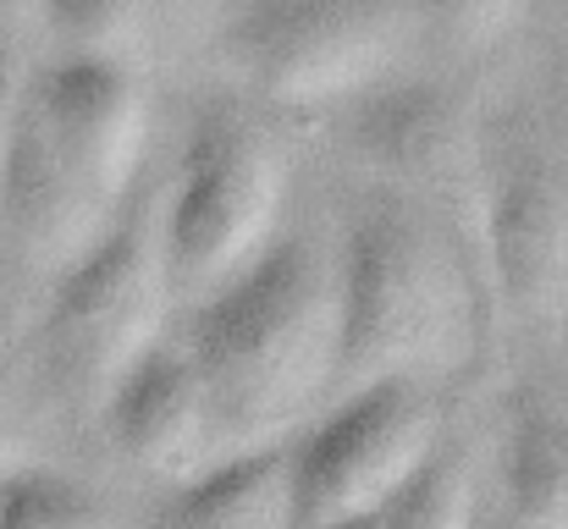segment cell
Here are the masks:
<instances>
[{
	"mask_svg": "<svg viewBox=\"0 0 568 529\" xmlns=\"http://www.w3.org/2000/svg\"><path fill=\"white\" fill-rule=\"evenodd\" d=\"M215 458L293 441L337 391V248L326 215H287L282 237L221 293L178 315Z\"/></svg>",
	"mask_w": 568,
	"mask_h": 529,
	"instance_id": "cell-1",
	"label": "cell"
},
{
	"mask_svg": "<svg viewBox=\"0 0 568 529\" xmlns=\"http://www.w3.org/2000/svg\"><path fill=\"white\" fill-rule=\"evenodd\" d=\"M332 248L337 391L376 380L447 391L475 364V343L491 326L469 237L408 193L354 182L332 221Z\"/></svg>",
	"mask_w": 568,
	"mask_h": 529,
	"instance_id": "cell-2",
	"label": "cell"
},
{
	"mask_svg": "<svg viewBox=\"0 0 568 529\" xmlns=\"http://www.w3.org/2000/svg\"><path fill=\"white\" fill-rule=\"evenodd\" d=\"M293 155L254 100L210 94L183 122L172 172L161 176V248L178 315L237 282L287 226Z\"/></svg>",
	"mask_w": 568,
	"mask_h": 529,
	"instance_id": "cell-3",
	"label": "cell"
},
{
	"mask_svg": "<svg viewBox=\"0 0 568 529\" xmlns=\"http://www.w3.org/2000/svg\"><path fill=\"white\" fill-rule=\"evenodd\" d=\"M486 321L525 353L568 337V144L536 105L486 100L475 221Z\"/></svg>",
	"mask_w": 568,
	"mask_h": 529,
	"instance_id": "cell-4",
	"label": "cell"
},
{
	"mask_svg": "<svg viewBox=\"0 0 568 529\" xmlns=\"http://www.w3.org/2000/svg\"><path fill=\"white\" fill-rule=\"evenodd\" d=\"M178 326V298L161 248V176L116 210L94 254L67 271L33 309V343L55 403L89 425L111 386Z\"/></svg>",
	"mask_w": 568,
	"mask_h": 529,
	"instance_id": "cell-5",
	"label": "cell"
},
{
	"mask_svg": "<svg viewBox=\"0 0 568 529\" xmlns=\"http://www.w3.org/2000/svg\"><path fill=\"white\" fill-rule=\"evenodd\" d=\"M232 89L265 116H332L371 83L425 55L419 6H293L248 0L210 22Z\"/></svg>",
	"mask_w": 568,
	"mask_h": 529,
	"instance_id": "cell-6",
	"label": "cell"
},
{
	"mask_svg": "<svg viewBox=\"0 0 568 529\" xmlns=\"http://www.w3.org/2000/svg\"><path fill=\"white\" fill-rule=\"evenodd\" d=\"M354 182H376L442 210L475 248L486 172V94L469 67L414 55L343 111L321 116ZM480 265V254H475Z\"/></svg>",
	"mask_w": 568,
	"mask_h": 529,
	"instance_id": "cell-7",
	"label": "cell"
},
{
	"mask_svg": "<svg viewBox=\"0 0 568 529\" xmlns=\"http://www.w3.org/2000/svg\"><path fill=\"white\" fill-rule=\"evenodd\" d=\"M453 430L447 391L376 380L337 391L287 441V529L376 519Z\"/></svg>",
	"mask_w": 568,
	"mask_h": 529,
	"instance_id": "cell-8",
	"label": "cell"
},
{
	"mask_svg": "<svg viewBox=\"0 0 568 529\" xmlns=\"http://www.w3.org/2000/svg\"><path fill=\"white\" fill-rule=\"evenodd\" d=\"M22 111L50 150L105 204H128L150 176V78L128 61L44 55L22 72Z\"/></svg>",
	"mask_w": 568,
	"mask_h": 529,
	"instance_id": "cell-9",
	"label": "cell"
},
{
	"mask_svg": "<svg viewBox=\"0 0 568 529\" xmlns=\"http://www.w3.org/2000/svg\"><path fill=\"white\" fill-rule=\"evenodd\" d=\"M111 221L116 204H105L50 150V139L22 111V89H17L6 176H0V276L11 282V293H22L39 309V298L94 254Z\"/></svg>",
	"mask_w": 568,
	"mask_h": 529,
	"instance_id": "cell-10",
	"label": "cell"
},
{
	"mask_svg": "<svg viewBox=\"0 0 568 529\" xmlns=\"http://www.w3.org/2000/svg\"><path fill=\"white\" fill-rule=\"evenodd\" d=\"M89 430L105 441L111 464L144 486L178 491L193 475L215 464V430H210V403L199 386L189 348L172 326L166 343L144 353L100 403Z\"/></svg>",
	"mask_w": 568,
	"mask_h": 529,
	"instance_id": "cell-11",
	"label": "cell"
},
{
	"mask_svg": "<svg viewBox=\"0 0 568 529\" xmlns=\"http://www.w3.org/2000/svg\"><path fill=\"white\" fill-rule=\"evenodd\" d=\"M486 491L497 508L486 519L508 529H568V391L525 380L508 391L491 430Z\"/></svg>",
	"mask_w": 568,
	"mask_h": 529,
	"instance_id": "cell-12",
	"label": "cell"
},
{
	"mask_svg": "<svg viewBox=\"0 0 568 529\" xmlns=\"http://www.w3.org/2000/svg\"><path fill=\"white\" fill-rule=\"evenodd\" d=\"M144 529H287V441L215 458L189 486L161 491Z\"/></svg>",
	"mask_w": 568,
	"mask_h": 529,
	"instance_id": "cell-13",
	"label": "cell"
},
{
	"mask_svg": "<svg viewBox=\"0 0 568 529\" xmlns=\"http://www.w3.org/2000/svg\"><path fill=\"white\" fill-rule=\"evenodd\" d=\"M480 497H486V458L453 425L425 458V469L381 508V529H480L486 519Z\"/></svg>",
	"mask_w": 568,
	"mask_h": 529,
	"instance_id": "cell-14",
	"label": "cell"
},
{
	"mask_svg": "<svg viewBox=\"0 0 568 529\" xmlns=\"http://www.w3.org/2000/svg\"><path fill=\"white\" fill-rule=\"evenodd\" d=\"M0 529H122L111 497L55 464H28L0 480Z\"/></svg>",
	"mask_w": 568,
	"mask_h": 529,
	"instance_id": "cell-15",
	"label": "cell"
},
{
	"mask_svg": "<svg viewBox=\"0 0 568 529\" xmlns=\"http://www.w3.org/2000/svg\"><path fill=\"white\" fill-rule=\"evenodd\" d=\"M150 11L128 6V0H105V6H44L39 28H44V55H89V61H128L144 67V44H150Z\"/></svg>",
	"mask_w": 568,
	"mask_h": 529,
	"instance_id": "cell-16",
	"label": "cell"
},
{
	"mask_svg": "<svg viewBox=\"0 0 568 529\" xmlns=\"http://www.w3.org/2000/svg\"><path fill=\"white\" fill-rule=\"evenodd\" d=\"M28 436H33V430H28L22 397H17L11 375L0 369V480H6V475H17V469H28V464H39Z\"/></svg>",
	"mask_w": 568,
	"mask_h": 529,
	"instance_id": "cell-17",
	"label": "cell"
},
{
	"mask_svg": "<svg viewBox=\"0 0 568 529\" xmlns=\"http://www.w3.org/2000/svg\"><path fill=\"white\" fill-rule=\"evenodd\" d=\"M17 89H22V67L6 50L0 55V176H6V144H11V116H17Z\"/></svg>",
	"mask_w": 568,
	"mask_h": 529,
	"instance_id": "cell-18",
	"label": "cell"
},
{
	"mask_svg": "<svg viewBox=\"0 0 568 529\" xmlns=\"http://www.w3.org/2000/svg\"><path fill=\"white\" fill-rule=\"evenodd\" d=\"M332 529H381V513L376 519H348V525H332Z\"/></svg>",
	"mask_w": 568,
	"mask_h": 529,
	"instance_id": "cell-19",
	"label": "cell"
},
{
	"mask_svg": "<svg viewBox=\"0 0 568 529\" xmlns=\"http://www.w3.org/2000/svg\"><path fill=\"white\" fill-rule=\"evenodd\" d=\"M480 529H508V525H497V519H480Z\"/></svg>",
	"mask_w": 568,
	"mask_h": 529,
	"instance_id": "cell-20",
	"label": "cell"
},
{
	"mask_svg": "<svg viewBox=\"0 0 568 529\" xmlns=\"http://www.w3.org/2000/svg\"><path fill=\"white\" fill-rule=\"evenodd\" d=\"M0 55H6V44H0Z\"/></svg>",
	"mask_w": 568,
	"mask_h": 529,
	"instance_id": "cell-21",
	"label": "cell"
},
{
	"mask_svg": "<svg viewBox=\"0 0 568 529\" xmlns=\"http://www.w3.org/2000/svg\"><path fill=\"white\" fill-rule=\"evenodd\" d=\"M564 343H568V337H564Z\"/></svg>",
	"mask_w": 568,
	"mask_h": 529,
	"instance_id": "cell-22",
	"label": "cell"
},
{
	"mask_svg": "<svg viewBox=\"0 0 568 529\" xmlns=\"http://www.w3.org/2000/svg\"><path fill=\"white\" fill-rule=\"evenodd\" d=\"M564 391H568V386H564Z\"/></svg>",
	"mask_w": 568,
	"mask_h": 529,
	"instance_id": "cell-23",
	"label": "cell"
}]
</instances>
